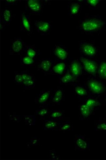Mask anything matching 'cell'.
<instances>
[{
	"label": "cell",
	"mask_w": 106,
	"mask_h": 160,
	"mask_svg": "<svg viewBox=\"0 0 106 160\" xmlns=\"http://www.w3.org/2000/svg\"><path fill=\"white\" fill-rule=\"evenodd\" d=\"M104 24V22L101 19L86 18L81 21L80 28L84 32H93L100 30Z\"/></svg>",
	"instance_id": "obj_1"
},
{
	"label": "cell",
	"mask_w": 106,
	"mask_h": 160,
	"mask_svg": "<svg viewBox=\"0 0 106 160\" xmlns=\"http://www.w3.org/2000/svg\"><path fill=\"white\" fill-rule=\"evenodd\" d=\"M85 86L90 95L98 97L103 93L106 90L103 83L99 80L89 78L86 80Z\"/></svg>",
	"instance_id": "obj_2"
},
{
	"label": "cell",
	"mask_w": 106,
	"mask_h": 160,
	"mask_svg": "<svg viewBox=\"0 0 106 160\" xmlns=\"http://www.w3.org/2000/svg\"><path fill=\"white\" fill-rule=\"evenodd\" d=\"M43 1L40 0H29L25 3L26 12L27 11L30 15H41L43 8Z\"/></svg>",
	"instance_id": "obj_3"
},
{
	"label": "cell",
	"mask_w": 106,
	"mask_h": 160,
	"mask_svg": "<svg viewBox=\"0 0 106 160\" xmlns=\"http://www.w3.org/2000/svg\"><path fill=\"white\" fill-rule=\"evenodd\" d=\"M52 94L51 90H41L38 96L35 98V104L39 105L41 108L51 106L52 105L50 104V102L51 101Z\"/></svg>",
	"instance_id": "obj_4"
},
{
	"label": "cell",
	"mask_w": 106,
	"mask_h": 160,
	"mask_svg": "<svg viewBox=\"0 0 106 160\" xmlns=\"http://www.w3.org/2000/svg\"><path fill=\"white\" fill-rule=\"evenodd\" d=\"M20 31L31 34L32 32L30 17L26 12H20Z\"/></svg>",
	"instance_id": "obj_5"
},
{
	"label": "cell",
	"mask_w": 106,
	"mask_h": 160,
	"mask_svg": "<svg viewBox=\"0 0 106 160\" xmlns=\"http://www.w3.org/2000/svg\"><path fill=\"white\" fill-rule=\"evenodd\" d=\"M35 29L42 35H47L50 32L51 25L49 20H37L35 21Z\"/></svg>",
	"instance_id": "obj_6"
},
{
	"label": "cell",
	"mask_w": 106,
	"mask_h": 160,
	"mask_svg": "<svg viewBox=\"0 0 106 160\" xmlns=\"http://www.w3.org/2000/svg\"><path fill=\"white\" fill-rule=\"evenodd\" d=\"M74 142L75 150L86 151L89 149V143L83 135H75Z\"/></svg>",
	"instance_id": "obj_7"
},
{
	"label": "cell",
	"mask_w": 106,
	"mask_h": 160,
	"mask_svg": "<svg viewBox=\"0 0 106 160\" xmlns=\"http://www.w3.org/2000/svg\"><path fill=\"white\" fill-rule=\"evenodd\" d=\"M80 60L85 70L90 75L94 76L96 75L97 66L95 61L83 57H81Z\"/></svg>",
	"instance_id": "obj_8"
},
{
	"label": "cell",
	"mask_w": 106,
	"mask_h": 160,
	"mask_svg": "<svg viewBox=\"0 0 106 160\" xmlns=\"http://www.w3.org/2000/svg\"><path fill=\"white\" fill-rule=\"evenodd\" d=\"M80 50L84 56L89 58L93 57L96 53V49L93 45L84 42H80Z\"/></svg>",
	"instance_id": "obj_9"
},
{
	"label": "cell",
	"mask_w": 106,
	"mask_h": 160,
	"mask_svg": "<svg viewBox=\"0 0 106 160\" xmlns=\"http://www.w3.org/2000/svg\"><path fill=\"white\" fill-rule=\"evenodd\" d=\"M24 42L20 38H17L12 42L10 53L12 54H18L23 52L25 45Z\"/></svg>",
	"instance_id": "obj_10"
},
{
	"label": "cell",
	"mask_w": 106,
	"mask_h": 160,
	"mask_svg": "<svg viewBox=\"0 0 106 160\" xmlns=\"http://www.w3.org/2000/svg\"><path fill=\"white\" fill-rule=\"evenodd\" d=\"M53 53L58 61H64L68 56V50L61 46L55 45L53 49Z\"/></svg>",
	"instance_id": "obj_11"
},
{
	"label": "cell",
	"mask_w": 106,
	"mask_h": 160,
	"mask_svg": "<svg viewBox=\"0 0 106 160\" xmlns=\"http://www.w3.org/2000/svg\"><path fill=\"white\" fill-rule=\"evenodd\" d=\"M62 120L48 119L43 122V128L46 130L58 131L62 124Z\"/></svg>",
	"instance_id": "obj_12"
},
{
	"label": "cell",
	"mask_w": 106,
	"mask_h": 160,
	"mask_svg": "<svg viewBox=\"0 0 106 160\" xmlns=\"http://www.w3.org/2000/svg\"><path fill=\"white\" fill-rule=\"evenodd\" d=\"M69 72L76 78H79L82 72V67L80 63L77 60H74L70 63Z\"/></svg>",
	"instance_id": "obj_13"
},
{
	"label": "cell",
	"mask_w": 106,
	"mask_h": 160,
	"mask_svg": "<svg viewBox=\"0 0 106 160\" xmlns=\"http://www.w3.org/2000/svg\"><path fill=\"white\" fill-rule=\"evenodd\" d=\"M24 55L33 59H36L38 56L41 54L40 51L32 45L25 44L23 50Z\"/></svg>",
	"instance_id": "obj_14"
},
{
	"label": "cell",
	"mask_w": 106,
	"mask_h": 160,
	"mask_svg": "<svg viewBox=\"0 0 106 160\" xmlns=\"http://www.w3.org/2000/svg\"><path fill=\"white\" fill-rule=\"evenodd\" d=\"M97 97L89 95L83 99V103L94 111L96 108L102 105L100 101Z\"/></svg>",
	"instance_id": "obj_15"
},
{
	"label": "cell",
	"mask_w": 106,
	"mask_h": 160,
	"mask_svg": "<svg viewBox=\"0 0 106 160\" xmlns=\"http://www.w3.org/2000/svg\"><path fill=\"white\" fill-rule=\"evenodd\" d=\"M56 62L55 60L50 59H42L40 61L38 69L44 72H49Z\"/></svg>",
	"instance_id": "obj_16"
},
{
	"label": "cell",
	"mask_w": 106,
	"mask_h": 160,
	"mask_svg": "<svg viewBox=\"0 0 106 160\" xmlns=\"http://www.w3.org/2000/svg\"><path fill=\"white\" fill-rule=\"evenodd\" d=\"M60 61L57 63H55L49 72L58 75V76L64 74L66 72L67 67L66 63Z\"/></svg>",
	"instance_id": "obj_17"
},
{
	"label": "cell",
	"mask_w": 106,
	"mask_h": 160,
	"mask_svg": "<svg viewBox=\"0 0 106 160\" xmlns=\"http://www.w3.org/2000/svg\"><path fill=\"white\" fill-rule=\"evenodd\" d=\"M73 90L75 95L79 98L82 99L90 95L86 87L85 86L75 84Z\"/></svg>",
	"instance_id": "obj_18"
},
{
	"label": "cell",
	"mask_w": 106,
	"mask_h": 160,
	"mask_svg": "<svg viewBox=\"0 0 106 160\" xmlns=\"http://www.w3.org/2000/svg\"><path fill=\"white\" fill-rule=\"evenodd\" d=\"M79 108L80 119L81 120H88L94 111L92 109L84 103L80 106Z\"/></svg>",
	"instance_id": "obj_19"
},
{
	"label": "cell",
	"mask_w": 106,
	"mask_h": 160,
	"mask_svg": "<svg viewBox=\"0 0 106 160\" xmlns=\"http://www.w3.org/2000/svg\"><path fill=\"white\" fill-rule=\"evenodd\" d=\"M58 77L59 78L60 83L62 84L66 85L74 83L76 81V78L70 73L68 69L64 74Z\"/></svg>",
	"instance_id": "obj_20"
},
{
	"label": "cell",
	"mask_w": 106,
	"mask_h": 160,
	"mask_svg": "<svg viewBox=\"0 0 106 160\" xmlns=\"http://www.w3.org/2000/svg\"><path fill=\"white\" fill-rule=\"evenodd\" d=\"M64 97V92L61 88H58L55 90L52 93L51 101L56 105H60L63 100Z\"/></svg>",
	"instance_id": "obj_21"
},
{
	"label": "cell",
	"mask_w": 106,
	"mask_h": 160,
	"mask_svg": "<svg viewBox=\"0 0 106 160\" xmlns=\"http://www.w3.org/2000/svg\"><path fill=\"white\" fill-rule=\"evenodd\" d=\"M2 24L5 26L9 25L12 18L11 12L10 9H6L3 10L1 13Z\"/></svg>",
	"instance_id": "obj_22"
},
{
	"label": "cell",
	"mask_w": 106,
	"mask_h": 160,
	"mask_svg": "<svg viewBox=\"0 0 106 160\" xmlns=\"http://www.w3.org/2000/svg\"><path fill=\"white\" fill-rule=\"evenodd\" d=\"M48 119L62 120L63 118L64 113L61 110L50 111L47 116Z\"/></svg>",
	"instance_id": "obj_23"
},
{
	"label": "cell",
	"mask_w": 106,
	"mask_h": 160,
	"mask_svg": "<svg viewBox=\"0 0 106 160\" xmlns=\"http://www.w3.org/2000/svg\"><path fill=\"white\" fill-rule=\"evenodd\" d=\"M35 60L23 54L21 56L20 62L21 65L24 66H33L36 64Z\"/></svg>",
	"instance_id": "obj_24"
},
{
	"label": "cell",
	"mask_w": 106,
	"mask_h": 160,
	"mask_svg": "<svg viewBox=\"0 0 106 160\" xmlns=\"http://www.w3.org/2000/svg\"><path fill=\"white\" fill-rule=\"evenodd\" d=\"M21 120H23L26 125L34 126L36 120L34 115H24L21 117Z\"/></svg>",
	"instance_id": "obj_25"
},
{
	"label": "cell",
	"mask_w": 106,
	"mask_h": 160,
	"mask_svg": "<svg viewBox=\"0 0 106 160\" xmlns=\"http://www.w3.org/2000/svg\"><path fill=\"white\" fill-rule=\"evenodd\" d=\"M80 9V3L72 2L70 3L69 7V13L70 16L76 15L79 12Z\"/></svg>",
	"instance_id": "obj_26"
},
{
	"label": "cell",
	"mask_w": 106,
	"mask_h": 160,
	"mask_svg": "<svg viewBox=\"0 0 106 160\" xmlns=\"http://www.w3.org/2000/svg\"><path fill=\"white\" fill-rule=\"evenodd\" d=\"M42 108H43L37 110L36 112V114L39 116L40 120H45L50 112L47 107Z\"/></svg>",
	"instance_id": "obj_27"
},
{
	"label": "cell",
	"mask_w": 106,
	"mask_h": 160,
	"mask_svg": "<svg viewBox=\"0 0 106 160\" xmlns=\"http://www.w3.org/2000/svg\"><path fill=\"white\" fill-rule=\"evenodd\" d=\"M99 76L102 79L106 80V62L101 63L98 70Z\"/></svg>",
	"instance_id": "obj_28"
},
{
	"label": "cell",
	"mask_w": 106,
	"mask_h": 160,
	"mask_svg": "<svg viewBox=\"0 0 106 160\" xmlns=\"http://www.w3.org/2000/svg\"><path fill=\"white\" fill-rule=\"evenodd\" d=\"M95 130L106 131V121L104 120L97 121L95 124Z\"/></svg>",
	"instance_id": "obj_29"
},
{
	"label": "cell",
	"mask_w": 106,
	"mask_h": 160,
	"mask_svg": "<svg viewBox=\"0 0 106 160\" xmlns=\"http://www.w3.org/2000/svg\"><path fill=\"white\" fill-rule=\"evenodd\" d=\"M36 80L33 78L24 81L22 84L26 90L29 89L34 87L36 85Z\"/></svg>",
	"instance_id": "obj_30"
},
{
	"label": "cell",
	"mask_w": 106,
	"mask_h": 160,
	"mask_svg": "<svg viewBox=\"0 0 106 160\" xmlns=\"http://www.w3.org/2000/svg\"><path fill=\"white\" fill-rule=\"evenodd\" d=\"M73 128V125L71 124L70 122L63 121L58 130L65 132L66 131H70Z\"/></svg>",
	"instance_id": "obj_31"
},
{
	"label": "cell",
	"mask_w": 106,
	"mask_h": 160,
	"mask_svg": "<svg viewBox=\"0 0 106 160\" xmlns=\"http://www.w3.org/2000/svg\"><path fill=\"white\" fill-rule=\"evenodd\" d=\"M40 140L38 139L36 136H35L27 143L26 145L27 148H30L32 147L40 145Z\"/></svg>",
	"instance_id": "obj_32"
},
{
	"label": "cell",
	"mask_w": 106,
	"mask_h": 160,
	"mask_svg": "<svg viewBox=\"0 0 106 160\" xmlns=\"http://www.w3.org/2000/svg\"><path fill=\"white\" fill-rule=\"evenodd\" d=\"M21 74L22 76L23 79V82L27 81V80L34 78L33 76L26 70L21 71Z\"/></svg>",
	"instance_id": "obj_33"
},
{
	"label": "cell",
	"mask_w": 106,
	"mask_h": 160,
	"mask_svg": "<svg viewBox=\"0 0 106 160\" xmlns=\"http://www.w3.org/2000/svg\"><path fill=\"white\" fill-rule=\"evenodd\" d=\"M15 82L17 84H22L23 82V79L21 73H16L15 77Z\"/></svg>",
	"instance_id": "obj_34"
},
{
	"label": "cell",
	"mask_w": 106,
	"mask_h": 160,
	"mask_svg": "<svg viewBox=\"0 0 106 160\" xmlns=\"http://www.w3.org/2000/svg\"><path fill=\"white\" fill-rule=\"evenodd\" d=\"M20 115H10V119L14 122H18L20 121Z\"/></svg>",
	"instance_id": "obj_35"
},
{
	"label": "cell",
	"mask_w": 106,
	"mask_h": 160,
	"mask_svg": "<svg viewBox=\"0 0 106 160\" xmlns=\"http://www.w3.org/2000/svg\"><path fill=\"white\" fill-rule=\"evenodd\" d=\"M88 4L92 7H96L100 2L99 0H88L86 1Z\"/></svg>",
	"instance_id": "obj_36"
},
{
	"label": "cell",
	"mask_w": 106,
	"mask_h": 160,
	"mask_svg": "<svg viewBox=\"0 0 106 160\" xmlns=\"http://www.w3.org/2000/svg\"><path fill=\"white\" fill-rule=\"evenodd\" d=\"M49 153H50L49 157H50L51 159L52 160L59 159L58 158H59L56 155L55 152L54 150H50L49 152Z\"/></svg>",
	"instance_id": "obj_37"
},
{
	"label": "cell",
	"mask_w": 106,
	"mask_h": 160,
	"mask_svg": "<svg viewBox=\"0 0 106 160\" xmlns=\"http://www.w3.org/2000/svg\"><path fill=\"white\" fill-rule=\"evenodd\" d=\"M20 2L21 1H17V0H7L5 1V2L7 5H17L18 3Z\"/></svg>",
	"instance_id": "obj_38"
},
{
	"label": "cell",
	"mask_w": 106,
	"mask_h": 160,
	"mask_svg": "<svg viewBox=\"0 0 106 160\" xmlns=\"http://www.w3.org/2000/svg\"><path fill=\"white\" fill-rule=\"evenodd\" d=\"M104 103L106 104V95L104 97Z\"/></svg>",
	"instance_id": "obj_39"
},
{
	"label": "cell",
	"mask_w": 106,
	"mask_h": 160,
	"mask_svg": "<svg viewBox=\"0 0 106 160\" xmlns=\"http://www.w3.org/2000/svg\"><path fill=\"white\" fill-rule=\"evenodd\" d=\"M103 120L106 121V113L104 117Z\"/></svg>",
	"instance_id": "obj_40"
}]
</instances>
